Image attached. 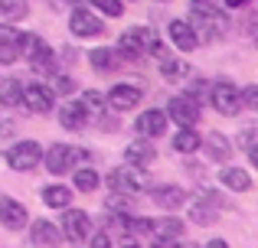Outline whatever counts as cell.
I'll use <instances>...</instances> for the list:
<instances>
[{
  "label": "cell",
  "instance_id": "13",
  "mask_svg": "<svg viewBox=\"0 0 258 248\" xmlns=\"http://www.w3.org/2000/svg\"><path fill=\"white\" fill-rule=\"evenodd\" d=\"M124 160L131 167H141V170H144V167H151L154 160H157V150H154V144L147 137H141V140H131V144L124 147Z\"/></svg>",
  "mask_w": 258,
  "mask_h": 248
},
{
  "label": "cell",
  "instance_id": "23",
  "mask_svg": "<svg viewBox=\"0 0 258 248\" xmlns=\"http://www.w3.org/2000/svg\"><path fill=\"white\" fill-rule=\"evenodd\" d=\"M88 62H92L95 72H114V69H118V52L101 46V49H92V52H88Z\"/></svg>",
  "mask_w": 258,
  "mask_h": 248
},
{
  "label": "cell",
  "instance_id": "4",
  "mask_svg": "<svg viewBox=\"0 0 258 248\" xmlns=\"http://www.w3.org/2000/svg\"><path fill=\"white\" fill-rule=\"evenodd\" d=\"M39 160H43V147H39L36 140H17V144L7 150V163H10L13 170H20V173L36 170Z\"/></svg>",
  "mask_w": 258,
  "mask_h": 248
},
{
  "label": "cell",
  "instance_id": "2",
  "mask_svg": "<svg viewBox=\"0 0 258 248\" xmlns=\"http://www.w3.org/2000/svg\"><path fill=\"white\" fill-rule=\"evenodd\" d=\"M108 186H111V193H121V196H138V193H147L151 180L141 167L127 163V167H114L108 173Z\"/></svg>",
  "mask_w": 258,
  "mask_h": 248
},
{
  "label": "cell",
  "instance_id": "34",
  "mask_svg": "<svg viewBox=\"0 0 258 248\" xmlns=\"http://www.w3.org/2000/svg\"><path fill=\"white\" fill-rule=\"evenodd\" d=\"M189 10H193V17H216V4L213 0H189Z\"/></svg>",
  "mask_w": 258,
  "mask_h": 248
},
{
  "label": "cell",
  "instance_id": "16",
  "mask_svg": "<svg viewBox=\"0 0 258 248\" xmlns=\"http://www.w3.org/2000/svg\"><path fill=\"white\" fill-rule=\"evenodd\" d=\"M33 245H39V248L62 245V232H59V225H52L49 219H36V222H33Z\"/></svg>",
  "mask_w": 258,
  "mask_h": 248
},
{
  "label": "cell",
  "instance_id": "1",
  "mask_svg": "<svg viewBox=\"0 0 258 248\" xmlns=\"http://www.w3.org/2000/svg\"><path fill=\"white\" fill-rule=\"evenodd\" d=\"M20 52L30 59V69L39 75H49L56 69V52L49 49V43H43V36L36 33H20Z\"/></svg>",
  "mask_w": 258,
  "mask_h": 248
},
{
  "label": "cell",
  "instance_id": "5",
  "mask_svg": "<svg viewBox=\"0 0 258 248\" xmlns=\"http://www.w3.org/2000/svg\"><path fill=\"white\" fill-rule=\"evenodd\" d=\"M52 102H56V92L43 82H33V85H23V95H20V105L30 108L33 115H49L52 111Z\"/></svg>",
  "mask_w": 258,
  "mask_h": 248
},
{
  "label": "cell",
  "instance_id": "17",
  "mask_svg": "<svg viewBox=\"0 0 258 248\" xmlns=\"http://www.w3.org/2000/svg\"><path fill=\"white\" fill-rule=\"evenodd\" d=\"M17 59H20V33L13 30L10 23H4L0 26V62L10 65V62H17Z\"/></svg>",
  "mask_w": 258,
  "mask_h": 248
},
{
  "label": "cell",
  "instance_id": "18",
  "mask_svg": "<svg viewBox=\"0 0 258 248\" xmlns=\"http://www.w3.org/2000/svg\"><path fill=\"white\" fill-rule=\"evenodd\" d=\"M219 183L232 193H248L252 190V177H248L242 167H222L219 170Z\"/></svg>",
  "mask_w": 258,
  "mask_h": 248
},
{
  "label": "cell",
  "instance_id": "27",
  "mask_svg": "<svg viewBox=\"0 0 258 248\" xmlns=\"http://www.w3.org/2000/svg\"><path fill=\"white\" fill-rule=\"evenodd\" d=\"M69 199H72L69 186H46V190H43V203L49 206V209H66Z\"/></svg>",
  "mask_w": 258,
  "mask_h": 248
},
{
  "label": "cell",
  "instance_id": "8",
  "mask_svg": "<svg viewBox=\"0 0 258 248\" xmlns=\"http://www.w3.org/2000/svg\"><path fill=\"white\" fill-rule=\"evenodd\" d=\"M59 232H62V238H69V242H85V238L92 235V219H88V212H82V209H66Z\"/></svg>",
  "mask_w": 258,
  "mask_h": 248
},
{
  "label": "cell",
  "instance_id": "9",
  "mask_svg": "<svg viewBox=\"0 0 258 248\" xmlns=\"http://www.w3.org/2000/svg\"><path fill=\"white\" fill-rule=\"evenodd\" d=\"M141 98H144V92H141L138 85L121 82V85H114V89H108L105 102H108V108H114V111H131V108L141 105Z\"/></svg>",
  "mask_w": 258,
  "mask_h": 248
},
{
  "label": "cell",
  "instance_id": "35",
  "mask_svg": "<svg viewBox=\"0 0 258 248\" xmlns=\"http://www.w3.org/2000/svg\"><path fill=\"white\" fill-rule=\"evenodd\" d=\"M186 95H189V98H193V102H196V105H200V102H203V98H206V95H209V85H206V82H203V78H193V85H189V92H186Z\"/></svg>",
  "mask_w": 258,
  "mask_h": 248
},
{
  "label": "cell",
  "instance_id": "10",
  "mask_svg": "<svg viewBox=\"0 0 258 248\" xmlns=\"http://www.w3.org/2000/svg\"><path fill=\"white\" fill-rule=\"evenodd\" d=\"M167 36H170V43L180 52H193L196 46H200V36H196V30H193V23H189V20H170Z\"/></svg>",
  "mask_w": 258,
  "mask_h": 248
},
{
  "label": "cell",
  "instance_id": "15",
  "mask_svg": "<svg viewBox=\"0 0 258 248\" xmlns=\"http://www.w3.org/2000/svg\"><path fill=\"white\" fill-rule=\"evenodd\" d=\"M167 121H170V118H167L164 111L151 108V111H144V115L138 118V134L147 137V140H154V137H160V134L167 131Z\"/></svg>",
  "mask_w": 258,
  "mask_h": 248
},
{
  "label": "cell",
  "instance_id": "29",
  "mask_svg": "<svg viewBox=\"0 0 258 248\" xmlns=\"http://www.w3.org/2000/svg\"><path fill=\"white\" fill-rule=\"evenodd\" d=\"M154 235H164V238H183V222L180 219H160V222H154Z\"/></svg>",
  "mask_w": 258,
  "mask_h": 248
},
{
  "label": "cell",
  "instance_id": "24",
  "mask_svg": "<svg viewBox=\"0 0 258 248\" xmlns=\"http://www.w3.org/2000/svg\"><path fill=\"white\" fill-rule=\"evenodd\" d=\"M213 199H206V196H200V199H193L189 203V219L193 222H200V225H209V222H216V209H213Z\"/></svg>",
  "mask_w": 258,
  "mask_h": 248
},
{
  "label": "cell",
  "instance_id": "36",
  "mask_svg": "<svg viewBox=\"0 0 258 248\" xmlns=\"http://www.w3.org/2000/svg\"><path fill=\"white\" fill-rule=\"evenodd\" d=\"M239 95H242V108H258V89H255V85L239 89Z\"/></svg>",
  "mask_w": 258,
  "mask_h": 248
},
{
  "label": "cell",
  "instance_id": "7",
  "mask_svg": "<svg viewBox=\"0 0 258 248\" xmlns=\"http://www.w3.org/2000/svg\"><path fill=\"white\" fill-rule=\"evenodd\" d=\"M164 115L173 118L180 127H196V121H200V105H196L189 95H173L170 102H167Z\"/></svg>",
  "mask_w": 258,
  "mask_h": 248
},
{
  "label": "cell",
  "instance_id": "12",
  "mask_svg": "<svg viewBox=\"0 0 258 248\" xmlns=\"http://www.w3.org/2000/svg\"><path fill=\"white\" fill-rule=\"evenodd\" d=\"M26 209H23V203H17V199H10V196H0V222H4V229H10V232H20L26 225Z\"/></svg>",
  "mask_w": 258,
  "mask_h": 248
},
{
  "label": "cell",
  "instance_id": "43",
  "mask_svg": "<svg viewBox=\"0 0 258 248\" xmlns=\"http://www.w3.org/2000/svg\"><path fill=\"white\" fill-rule=\"evenodd\" d=\"M203 248H229V245L222 242V238H213V242H206V245H203Z\"/></svg>",
  "mask_w": 258,
  "mask_h": 248
},
{
  "label": "cell",
  "instance_id": "33",
  "mask_svg": "<svg viewBox=\"0 0 258 248\" xmlns=\"http://www.w3.org/2000/svg\"><path fill=\"white\" fill-rule=\"evenodd\" d=\"M82 102H85V108L92 111V108H98V111H105L108 108V102H105V95H101L98 89H88L85 95H82Z\"/></svg>",
  "mask_w": 258,
  "mask_h": 248
},
{
  "label": "cell",
  "instance_id": "37",
  "mask_svg": "<svg viewBox=\"0 0 258 248\" xmlns=\"http://www.w3.org/2000/svg\"><path fill=\"white\" fill-rule=\"evenodd\" d=\"M13 131H17V121H13V118H7V115H0V140H4V137H13Z\"/></svg>",
  "mask_w": 258,
  "mask_h": 248
},
{
  "label": "cell",
  "instance_id": "28",
  "mask_svg": "<svg viewBox=\"0 0 258 248\" xmlns=\"http://www.w3.org/2000/svg\"><path fill=\"white\" fill-rule=\"evenodd\" d=\"M72 180H76V190L79 193H95V190H98V183H101V177L92 170V167H79Z\"/></svg>",
  "mask_w": 258,
  "mask_h": 248
},
{
  "label": "cell",
  "instance_id": "26",
  "mask_svg": "<svg viewBox=\"0 0 258 248\" xmlns=\"http://www.w3.org/2000/svg\"><path fill=\"white\" fill-rule=\"evenodd\" d=\"M20 95H23V85L17 78H0V105L4 108H17Z\"/></svg>",
  "mask_w": 258,
  "mask_h": 248
},
{
  "label": "cell",
  "instance_id": "20",
  "mask_svg": "<svg viewBox=\"0 0 258 248\" xmlns=\"http://www.w3.org/2000/svg\"><path fill=\"white\" fill-rule=\"evenodd\" d=\"M203 147V137L196 134V127H180L173 134V150L176 153H196Z\"/></svg>",
  "mask_w": 258,
  "mask_h": 248
},
{
  "label": "cell",
  "instance_id": "25",
  "mask_svg": "<svg viewBox=\"0 0 258 248\" xmlns=\"http://www.w3.org/2000/svg\"><path fill=\"white\" fill-rule=\"evenodd\" d=\"M160 75H164L167 82H183V78L189 75V65H186V62H180V59L164 56V59H160Z\"/></svg>",
  "mask_w": 258,
  "mask_h": 248
},
{
  "label": "cell",
  "instance_id": "11",
  "mask_svg": "<svg viewBox=\"0 0 258 248\" xmlns=\"http://www.w3.org/2000/svg\"><path fill=\"white\" fill-rule=\"evenodd\" d=\"M69 30H72V36H98L101 33V20L95 17L92 10H85V7H76L72 10V17H69Z\"/></svg>",
  "mask_w": 258,
  "mask_h": 248
},
{
  "label": "cell",
  "instance_id": "39",
  "mask_svg": "<svg viewBox=\"0 0 258 248\" xmlns=\"http://www.w3.org/2000/svg\"><path fill=\"white\" fill-rule=\"evenodd\" d=\"M92 248H114V245H111V238H108L105 232H95V235H92Z\"/></svg>",
  "mask_w": 258,
  "mask_h": 248
},
{
  "label": "cell",
  "instance_id": "3",
  "mask_svg": "<svg viewBox=\"0 0 258 248\" xmlns=\"http://www.w3.org/2000/svg\"><path fill=\"white\" fill-rule=\"evenodd\" d=\"M209 102H213V108L219 111V115H239L242 111V95H239V85L226 82V78H219V82L209 85Z\"/></svg>",
  "mask_w": 258,
  "mask_h": 248
},
{
  "label": "cell",
  "instance_id": "41",
  "mask_svg": "<svg viewBox=\"0 0 258 248\" xmlns=\"http://www.w3.org/2000/svg\"><path fill=\"white\" fill-rule=\"evenodd\" d=\"M222 4H226V7H229V10H239V7H245V4H248V0H222Z\"/></svg>",
  "mask_w": 258,
  "mask_h": 248
},
{
  "label": "cell",
  "instance_id": "6",
  "mask_svg": "<svg viewBox=\"0 0 258 248\" xmlns=\"http://www.w3.org/2000/svg\"><path fill=\"white\" fill-rule=\"evenodd\" d=\"M82 157H85V153L76 150V147H69V144H52L49 150L43 153L46 170H49V173H69V170H76V163Z\"/></svg>",
  "mask_w": 258,
  "mask_h": 248
},
{
  "label": "cell",
  "instance_id": "31",
  "mask_svg": "<svg viewBox=\"0 0 258 248\" xmlns=\"http://www.w3.org/2000/svg\"><path fill=\"white\" fill-rule=\"evenodd\" d=\"M95 10H101L105 17H121L124 13V0H88Z\"/></svg>",
  "mask_w": 258,
  "mask_h": 248
},
{
  "label": "cell",
  "instance_id": "40",
  "mask_svg": "<svg viewBox=\"0 0 258 248\" xmlns=\"http://www.w3.org/2000/svg\"><path fill=\"white\" fill-rule=\"evenodd\" d=\"M151 248H180V238H164V235H157Z\"/></svg>",
  "mask_w": 258,
  "mask_h": 248
},
{
  "label": "cell",
  "instance_id": "42",
  "mask_svg": "<svg viewBox=\"0 0 258 248\" xmlns=\"http://www.w3.org/2000/svg\"><path fill=\"white\" fill-rule=\"evenodd\" d=\"M121 248H141V245H138V238H134V235H127L124 242H121Z\"/></svg>",
  "mask_w": 258,
  "mask_h": 248
},
{
  "label": "cell",
  "instance_id": "22",
  "mask_svg": "<svg viewBox=\"0 0 258 248\" xmlns=\"http://www.w3.org/2000/svg\"><path fill=\"white\" fill-rule=\"evenodd\" d=\"M114 52H118V59H131V62H134V59L144 56V46L138 43L134 30H124V33L118 36V49H114Z\"/></svg>",
  "mask_w": 258,
  "mask_h": 248
},
{
  "label": "cell",
  "instance_id": "21",
  "mask_svg": "<svg viewBox=\"0 0 258 248\" xmlns=\"http://www.w3.org/2000/svg\"><path fill=\"white\" fill-rule=\"evenodd\" d=\"M203 144H206V153L213 160H229V157H232V144H229L219 131H209L206 137H203Z\"/></svg>",
  "mask_w": 258,
  "mask_h": 248
},
{
  "label": "cell",
  "instance_id": "38",
  "mask_svg": "<svg viewBox=\"0 0 258 248\" xmlns=\"http://www.w3.org/2000/svg\"><path fill=\"white\" fill-rule=\"evenodd\" d=\"M72 89H76V82H72L69 75H59V78H56V89H52V92H62V95H72Z\"/></svg>",
  "mask_w": 258,
  "mask_h": 248
},
{
  "label": "cell",
  "instance_id": "30",
  "mask_svg": "<svg viewBox=\"0 0 258 248\" xmlns=\"http://www.w3.org/2000/svg\"><path fill=\"white\" fill-rule=\"evenodd\" d=\"M0 13L7 20H20L30 13V7H26V0H0Z\"/></svg>",
  "mask_w": 258,
  "mask_h": 248
},
{
  "label": "cell",
  "instance_id": "32",
  "mask_svg": "<svg viewBox=\"0 0 258 248\" xmlns=\"http://www.w3.org/2000/svg\"><path fill=\"white\" fill-rule=\"evenodd\" d=\"M239 147L248 153V160L255 163V160H258V153H255V127H245V131L239 134Z\"/></svg>",
  "mask_w": 258,
  "mask_h": 248
},
{
  "label": "cell",
  "instance_id": "14",
  "mask_svg": "<svg viewBox=\"0 0 258 248\" xmlns=\"http://www.w3.org/2000/svg\"><path fill=\"white\" fill-rule=\"evenodd\" d=\"M59 124H62L66 131H79V127L88 124V108H85L82 98H79V102H66L62 108H59Z\"/></svg>",
  "mask_w": 258,
  "mask_h": 248
},
{
  "label": "cell",
  "instance_id": "19",
  "mask_svg": "<svg viewBox=\"0 0 258 248\" xmlns=\"http://www.w3.org/2000/svg\"><path fill=\"white\" fill-rule=\"evenodd\" d=\"M151 196H154V203L164 206V209H180V206L186 203V193H183L180 186H157Z\"/></svg>",
  "mask_w": 258,
  "mask_h": 248
}]
</instances>
